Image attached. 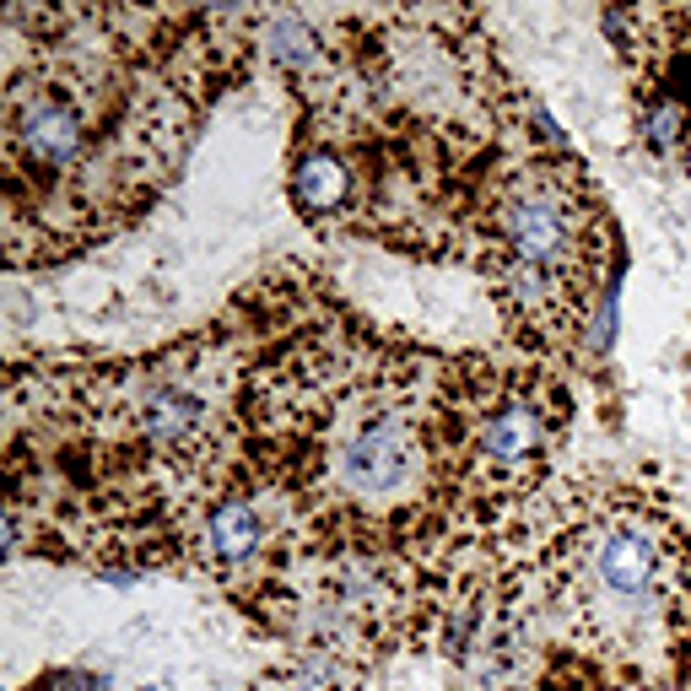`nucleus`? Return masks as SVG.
Returning <instances> with one entry per match:
<instances>
[{
	"instance_id": "1",
	"label": "nucleus",
	"mask_w": 691,
	"mask_h": 691,
	"mask_svg": "<svg viewBox=\"0 0 691 691\" xmlns=\"http://www.w3.org/2000/svg\"><path fill=\"white\" fill-rule=\"evenodd\" d=\"M497 227H503L508 255L530 276H567L583 255V217L567 200V189H556L546 178L514 189L497 211Z\"/></svg>"
},
{
	"instance_id": "2",
	"label": "nucleus",
	"mask_w": 691,
	"mask_h": 691,
	"mask_svg": "<svg viewBox=\"0 0 691 691\" xmlns=\"http://www.w3.org/2000/svg\"><path fill=\"white\" fill-rule=\"evenodd\" d=\"M421 470V454H416V437L400 421H368L351 432V443L341 448L335 459V476L346 492L357 497H395L406 492Z\"/></svg>"
},
{
	"instance_id": "3",
	"label": "nucleus",
	"mask_w": 691,
	"mask_h": 691,
	"mask_svg": "<svg viewBox=\"0 0 691 691\" xmlns=\"http://www.w3.org/2000/svg\"><path fill=\"white\" fill-rule=\"evenodd\" d=\"M11 146L33 168H71L87 151V120L65 92L27 87L11 98Z\"/></svg>"
},
{
	"instance_id": "4",
	"label": "nucleus",
	"mask_w": 691,
	"mask_h": 691,
	"mask_svg": "<svg viewBox=\"0 0 691 691\" xmlns=\"http://www.w3.org/2000/svg\"><path fill=\"white\" fill-rule=\"evenodd\" d=\"M546 437H552L546 416L535 411V406H525V400H508V406H497V411L481 421V454L492 465H503V470L530 465L546 448Z\"/></svg>"
},
{
	"instance_id": "5",
	"label": "nucleus",
	"mask_w": 691,
	"mask_h": 691,
	"mask_svg": "<svg viewBox=\"0 0 691 691\" xmlns=\"http://www.w3.org/2000/svg\"><path fill=\"white\" fill-rule=\"evenodd\" d=\"M594 578L610 594H643L654 583V535L638 525H616L594 546Z\"/></svg>"
},
{
	"instance_id": "6",
	"label": "nucleus",
	"mask_w": 691,
	"mask_h": 691,
	"mask_svg": "<svg viewBox=\"0 0 691 691\" xmlns=\"http://www.w3.org/2000/svg\"><path fill=\"white\" fill-rule=\"evenodd\" d=\"M266 546V519L255 503H222L206 525H200V556L211 567H244Z\"/></svg>"
},
{
	"instance_id": "7",
	"label": "nucleus",
	"mask_w": 691,
	"mask_h": 691,
	"mask_svg": "<svg viewBox=\"0 0 691 691\" xmlns=\"http://www.w3.org/2000/svg\"><path fill=\"white\" fill-rule=\"evenodd\" d=\"M292 200L308 211V217H335L346 200H351V162L341 151H308L297 168H292Z\"/></svg>"
},
{
	"instance_id": "8",
	"label": "nucleus",
	"mask_w": 691,
	"mask_h": 691,
	"mask_svg": "<svg viewBox=\"0 0 691 691\" xmlns=\"http://www.w3.org/2000/svg\"><path fill=\"white\" fill-rule=\"evenodd\" d=\"M200 421H206V406H200L195 390L162 384V390H151V395L140 400V432H146L151 443H162V448L189 443V437L200 432Z\"/></svg>"
},
{
	"instance_id": "9",
	"label": "nucleus",
	"mask_w": 691,
	"mask_h": 691,
	"mask_svg": "<svg viewBox=\"0 0 691 691\" xmlns=\"http://www.w3.org/2000/svg\"><path fill=\"white\" fill-rule=\"evenodd\" d=\"M643 140H649L654 151H676V146L687 140V109H681L676 98H654V103L643 109Z\"/></svg>"
}]
</instances>
